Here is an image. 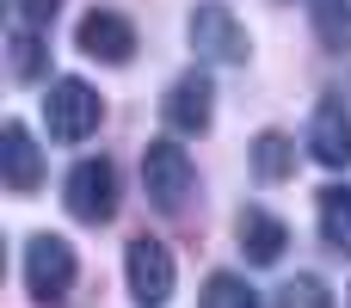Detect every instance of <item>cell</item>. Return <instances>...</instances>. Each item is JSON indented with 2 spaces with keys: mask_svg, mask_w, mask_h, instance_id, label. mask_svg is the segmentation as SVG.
I'll return each mask as SVG.
<instances>
[{
  "mask_svg": "<svg viewBox=\"0 0 351 308\" xmlns=\"http://www.w3.org/2000/svg\"><path fill=\"white\" fill-rule=\"evenodd\" d=\"M142 185H148V204L154 210L179 216L191 204V191H197V167H191V154L179 142H148L142 148Z\"/></svg>",
  "mask_w": 351,
  "mask_h": 308,
  "instance_id": "cell-1",
  "label": "cell"
},
{
  "mask_svg": "<svg viewBox=\"0 0 351 308\" xmlns=\"http://www.w3.org/2000/svg\"><path fill=\"white\" fill-rule=\"evenodd\" d=\"M74 278H80V259H74V247L62 241V235H31L25 241V290H31V303H62L68 290H74Z\"/></svg>",
  "mask_w": 351,
  "mask_h": 308,
  "instance_id": "cell-2",
  "label": "cell"
},
{
  "mask_svg": "<svg viewBox=\"0 0 351 308\" xmlns=\"http://www.w3.org/2000/svg\"><path fill=\"white\" fill-rule=\"evenodd\" d=\"M185 37H191V49H197L204 62H247V56H253L247 25H241L222 0H197L191 19H185Z\"/></svg>",
  "mask_w": 351,
  "mask_h": 308,
  "instance_id": "cell-3",
  "label": "cell"
},
{
  "mask_svg": "<svg viewBox=\"0 0 351 308\" xmlns=\"http://www.w3.org/2000/svg\"><path fill=\"white\" fill-rule=\"evenodd\" d=\"M43 123H49V136L56 142H86L99 123H105V99L86 86V80H56L49 86V105H43Z\"/></svg>",
  "mask_w": 351,
  "mask_h": 308,
  "instance_id": "cell-4",
  "label": "cell"
},
{
  "mask_svg": "<svg viewBox=\"0 0 351 308\" xmlns=\"http://www.w3.org/2000/svg\"><path fill=\"white\" fill-rule=\"evenodd\" d=\"M62 198H68V216L86 222V228L111 222V216H117V167H111L105 154L80 161V167L68 173V185H62Z\"/></svg>",
  "mask_w": 351,
  "mask_h": 308,
  "instance_id": "cell-5",
  "label": "cell"
},
{
  "mask_svg": "<svg viewBox=\"0 0 351 308\" xmlns=\"http://www.w3.org/2000/svg\"><path fill=\"white\" fill-rule=\"evenodd\" d=\"M123 278H130V296H136L142 308H167V303H173V284H179L173 253H167L154 235H136V241H130V253H123Z\"/></svg>",
  "mask_w": 351,
  "mask_h": 308,
  "instance_id": "cell-6",
  "label": "cell"
},
{
  "mask_svg": "<svg viewBox=\"0 0 351 308\" xmlns=\"http://www.w3.org/2000/svg\"><path fill=\"white\" fill-rule=\"evenodd\" d=\"M308 154L321 167H346L351 161V93H321L315 117H308Z\"/></svg>",
  "mask_w": 351,
  "mask_h": 308,
  "instance_id": "cell-7",
  "label": "cell"
},
{
  "mask_svg": "<svg viewBox=\"0 0 351 308\" xmlns=\"http://www.w3.org/2000/svg\"><path fill=\"white\" fill-rule=\"evenodd\" d=\"M210 105H216V86H210L204 68H191V74H179V80L167 86L160 117H167L173 136H204V130H210Z\"/></svg>",
  "mask_w": 351,
  "mask_h": 308,
  "instance_id": "cell-8",
  "label": "cell"
},
{
  "mask_svg": "<svg viewBox=\"0 0 351 308\" xmlns=\"http://www.w3.org/2000/svg\"><path fill=\"white\" fill-rule=\"evenodd\" d=\"M74 43H80V56H99V62L123 68V62L136 56V25H130L123 12H111V6H93V12L80 19Z\"/></svg>",
  "mask_w": 351,
  "mask_h": 308,
  "instance_id": "cell-9",
  "label": "cell"
},
{
  "mask_svg": "<svg viewBox=\"0 0 351 308\" xmlns=\"http://www.w3.org/2000/svg\"><path fill=\"white\" fill-rule=\"evenodd\" d=\"M234 235H241V253H247L253 265H278V259L290 253V228H284L271 210H259V204H247V210H241Z\"/></svg>",
  "mask_w": 351,
  "mask_h": 308,
  "instance_id": "cell-10",
  "label": "cell"
},
{
  "mask_svg": "<svg viewBox=\"0 0 351 308\" xmlns=\"http://www.w3.org/2000/svg\"><path fill=\"white\" fill-rule=\"evenodd\" d=\"M0 173H6L12 191H37L43 185V154H37V142H31L25 123H6L0 130Z\"/></svg>",
  "mask_w": 351,
  "mask_h": 308,
  "instance_id": "cell-11",
  "label": "cell"
},
{
  "mask_svg": "<svg viewBox=\"0 0 351 308\" xmlns=\"http://www.w3.org/2000/svg\"><path fill=\"white\" fill-rule=\"evenodd\" d=\"M296 173V142L284 130H259L253 136V179L259 185H284Z\"/></svg>",
  "mask_w": 351,
  "mask_h": 308,
  "instance_id": "cell-12",
  "label": "cell"
},
{
  "mask_svg": "<svg viewBox=\"0 0 351 308\" xmlns=\"http://www.w3.org/2000/svg\"><path fill=\"white\" fill-rule=\"evenodd\" d=\"M308 19H315V37L327 49L351 56V0H308Z\"/></svg>",
  "mask_w": 351,
  "mask_h": 308,
  "instance_id": "cell-13",
  "label": "cell"
},
{
  "mask_svg": "<svg viewBox=\"0 0 351 308\" xmlns=\"http://www.w3.org/2000/svg\"><path fill=\"white\" fill-rule=\"evenodd\" d=\"M6 56H12V62H6L12 80H37V74H43V37H37V25L19 19V25L6 31Z\"/></svg>",
  "mask_w": 351,
  "mask_h": 308,
  "instance_id": "cell-14",
  "label": "cell"
},
{
  "mask_svg": "<svg viewBox=\"0 0 351 308\" xmlns=\"http://www.w3.org/2000/svg\"><path fill=\"white\" fill-rule=\"evenodd\" d=\"M315 204H321V235H327L333 247H346V253H351V191H346V185H327Z\"/></svg>",
  "mask_w": 351,
  "mask_h": 308,
  "instance_id": "cell-15",
  "label": "cell"
},
{
  "mask_svg": "<svg viewBox=\"0 0 351 308\" xmlns=\"http://www.w3.org/2000/svg\"><path fill=\"white\" fill-rule=\"evenodd\" d=\"M197 308H259V296H253L247 278H234V272H210V278H204V303H197Z\"/></svg>",
  "mask_w": 351,
  "mask_h": 308,
  "instance_id": "cell-16",
  "label": "cell"
},
{
  "mask_svg": "<svg viewBox=\"0 0 351 308\" xmlns=\"http://www.w3.org/2000/svg\"><path fill=\"white\" fill-rule=\"evenodd\" d=\"M284 308H333V296H327V284H321L315 272H302V278H290Z\"/></svg>",
  "mask_w": 351,
  "mask_h": 308,
  "instance_id": "cell-17",
  "label": "cell"
},
{
  "mask_svg": "<svg viewBox=\"0 0 351 308\" xmlns=\"http://www.w3.org/2000/svg\"><path fill=\"white\" fill-rule=\"evenodd\" d=\"M56 12H62V0H19V19H25V25H37V31H43V25H56Z\"/></svg>",
  "mask_w": 351,
  "mask_h": 308,
  "instance_id": "cell-18",
  "label": "cell"
}]
</instances>
